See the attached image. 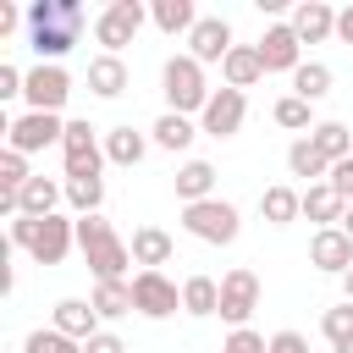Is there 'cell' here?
Segmentation results:
<instances>
[{
	"label": "cell",
	"instance_id": "1",
	"mask_svg": "<svg viewBox=\"0 0 353 353\" xmlns=\"http://www.w3.org/2000/svg\"><path fill=\"white\" fill-rule=\"evenodd\" d=\"M22 17H28V44L39 50V61H55L61 66V55L83 33V6L77 0H33Z\"/></svg>",
	"mask_w": 353,
	"mask_h": 353
},
{
	"label": "cell",
	"instance_id": "2",
	"mask_svg": "<svg viewBox=\"0 0 353 353\" xmlns=\"http://www.w3.org/2000/svg\"><path fill=\"white\" fill-rule=\"evenodd\" d=\"M11 243L33 254V265H61L77 243V221L55 215H11Z\"/></svg>",
	"mask_w": 353,
	"mask_h": 353
},
{
	"label": "cell",
	"instance_id": "3",
	"mask_svg": "<svg viewBox=\"0 0 353 353\" xmlns=\"http://www.w3.org/2000/svg\"><path fill=\"white\" fill-rule=\"evenodd\" d=\"M77 248H83V259H88V270L99 281H127L132 248L116 237V226L105 215H77Z\"/></svg>",
	"mask_w": 353,
	"mask_h": 353
},
{
	"label": "cell",
	"instance_id": "4",
	"mask_svg": "<svg viewBox=\"0 0 353 353\" xmlns=\"http://www.w3.org/2000/svg\"><path fill=\"white\" fill-rule=\"evenodd\" d=\"M160 88H165V105L176 110V116H204V105H210V83H204V66L193 61V55H171L165 66H160Z\"/></svg>",
	"mask_w": 353,
	"mask_h": 353
},
{
	"label": "cell",
	"instance_id": "5",
	"mask_svg": "<svg viewBox=\"0 0 353 353\" xmlns=\"http://www.w3.org/2000/svg\"><path fill=\"white\" fill-rule=\"evenodd\" d=\"M182 226L199 237V243H237V232H243V215H237V204H226V199H204V204H182Z\"/></svg>",
	"mask_w": 353,
	"mask_h": 353
},
{
	"label": "cell",
	"instance_id": "6",
	"mask_svg": "<svg viewBox=\"0 0 353 353\" xmlns=\"http://www.w3.org/2000/svg\"><path fill=\"white\" fill-rule=\"evenodd\" d=\"M143 22H149V6L143 0H110L94 17V39L105 44V55H121V44H132Z\"/></svg>",
	"mask_w": 353,
	"mask_h": 353
},
{
	"label": "cell",
	"instance_id": "7",
	"mask_svg": "<svg viewBox=\"0 0 353 353\" xmlns=\"http://www.w3.org/2000/svg\"><path fill=\"white\" fill-rule=\"evenodd\" d=\"M50 143H66V121H61V116H50V110H28V116L6 121V149H17V154H39V149H50Z\"/></svg>",
	"mask_w": 353,
	"mask_h": 353
},
{
	"label": "cell",
	"instance_id": "8",
	"mask_svg": "<svg viewBox=\"0 0 353 353\" xmlns=\"http://www.w3.org/2000/svg\"><path fill=\"white\" fill-rule=\"evenodd\" d=\"M254 309H259V276H254L248 265L226 270V276H221V320H226L232 331H243Z\"/></svg>",
	"mask_w": 353,
	"mask_h": 353
},
{
	"label": "cell",
	"instance_id": "9",
	"mask_svg": "<svg viewBox=\"0 0 353 353\" xmlns=\"http://www.w3.org/2000/svg\"><path fill=\"white\" fill-rule=\"evenodd\" d=\"M61 154H66V182H72V176H99V165H105L99 127H88V121H66V143H61Z\"/></svg>",
	"mask_w": 353,
	"mask_h": 353
},
{
	"label": "cell",
	"instance_id": "10",
	"mask_svg": "<svg viewBox=\"0 0 353 353\" xmlns=\"http://www.w3.org/2000/svg\"><path fill=\"white\" fill-rule=\"evenodd\" d=\"M66 94H72V77H66V66H55V61H39V66L28 72V88H22L28 110H50V116H61Z\"/></svg>",
	"mask_w": 353,
	"mask_h": 353
},
{
	"label": "cell",
	"instance_id": "11",
	"mask_svg": "<svg viewBox=\"0 0 353 353\" xmlns=\"http://www.w3.org/2000/svg\"><path fill=\"white\" fill-rule=\"evenodd\" d=\"M132 303H138V314L165 320V314H176V309H182V287H176V281H165L160 270H138V276H132Z\"/></svg>",
	"mask_w": 353,
	"mask_h": 353
},
{
	"label": "cell",
	"instance_id": "12",
	"mask_svg": "<svg viewBox=\"0 0 353 353\" xmlns=\"http://www.w3.org/2000/svg\"><path fill=\"white\" fill-rule=\"evenodd\" d=\"M243 116H248L243 88H215L210 105H204V116H199V132H210V138H232V132L243 127Z\"/></svg>",
	"mask_w": 353,
	"mask_h": 353
},
{
	"label": "cell",
	"instance_id": "13",
	"mask_svg": "<svg viewBox=\"0 0 353 353\" xmlns=\"http://www.w3.org/2000/svg\"><path fill=\"white\" fill-rule=\"evenodd\" d=\"M259 61H265V72H298V66H303V39L292 33V22H270V28H265Z\"/></svg>",
	"mask_w": 353,
	"mask_h": 353
},
{
	"label": "cell",
	"instance_id": "14",
	"mask_svg": "<svg viewBox=\"0 0 353 353\" xmlns=\"http://www.w3.org/2000/svg\"><path fill=\"white\" fill-rule=\"evenodd\" d=\"M309 265L325 270V276H347V270H353V237H347L342 226L314 232V243H309Z\"/></svg>",
	"mask_w": 353,
	"mask_h": 353
},
{
	"label": "cell",
	"instance_id": "15",
	"mask_svg": "<svg viewBox=\"0 0 353 353\" xmlns=\"http://www.w3.org/2000/svg\"><path fill=\"white\" fill-rule=\"evenodd\" d=\"M188 55H193L199 66L226 61V55H232V22H226V17H199V28L188 33Z\"/></svg>",
	"mask_w": 353,
	"mask_h": 353
},
{
	"label": "cell",
	"instance_id": "16",
	"mask_svg": "<svg viewBox=\"0 0 353 353\" xmlns=\"http://www.w3.org/2000/svg\"><path fill=\"white\" fill-rule=\"evenodd\" d=\"M292 33L303 39V44H320V39H331L336 33V11L325 6V0H303V6H292Z\"/></svg>",
	"mask_w": 353,
	"mask_h": 353
},
{
	"label": "cell",
	"instance_id": "17",
	"mask_svg": "<svg viewBox=\"0 0 353 353\" xmlns=\"http://www.w3.org/2000/svg\"><path fill=\"white\" fill-rule=\"evenodd\" d=\"M50 325H55V331H66L72 342H88V336H99V309H94V303H83V298H61Z\"/></svg>",
	"mask_w": 353,
	"mask_h": 353
},
{
	"label": "cell",
	"instance_id": "18",
	"mask_svg": "<svg viewBox=\"0 0 353 353\" xmlns=\"http://www.w3.org/2000/svg\"><path fill=\"white\" fill-rule=\"evenodd\" d=\"M221 77H226V88H254V83L265 77L259 44H232V55L221 61Z\"/></svg>",
	"mask_w": 353,
	"mask_h": 353
},
{
	"label": "cell",
	"instance_id": "19",
	"mask_svg": "<svg viewBox=\"0 0 353 353\" xmlns=\"http://www.w3.org/2000/svg\"><path fill=\"white\" fill-rule=\"evenodd\" d=\"M132 265H143V270H160V265H171V232H160V226H138L132 232Z\"/></svg>",
	"mask_w": 353,
	"mask_h": 353
},
{
	"label": "cell",
	"instance_id": "20",
	"mask_svg": "<svg viewBox=\"0 0 353 353\" xmlns=\"http://www.w3.org/2000/svg\"><path fill=\"white\" fill-rule=\"evenodd\" d=\"M61 199H66V182H55V176H33V182L17 193V215H55Z\"/></svg>",
	"mask_w": 353,
	"mask_h": 353
},
{
	"label": "cell",
	"instance_id": "21",
	"mask_svg": "<svg viewBox=\"0 0 353 353\" xmlns=\"http://www.w3.org/2000/svg\"><path fill=\"white\" fill-rule=\"evenodd\" d=\"M88 88H94L99 99L127 94V61H121V55H94V61H88Z\"/></svg>",
	"mask_w": 353,
	"mask_h": 353
},
{
	"label": "cell",
	"instance_id": "22",
	"mask_svg": "<svg viewBox=\"0 0 353 353\" xmlns=\"http://www.w3.org/2000/svg\"><path fill=\"white\" fill-rule=\"evenodd\" d=\"M176 199H182V204L215 199V165H210V160H188V165L176 171Z\"/></svg>",
	"mask_w": 353,
	"mask_h": 353
},
{
	"label": "cell",
	"instance_id": "23",
	"mask_svg": "<svg viewBox=\"0 0 353 353\" xmlns=\"http://www.w3.org/2000/svg\"><path fill=\"white\" fill-rule=\"evenodd\" d=\"M342 210H347V199H342L331 182L303 188V215H309V221H320V232H325V226H336V221H342Z\"/></svg>",
	"mask_w": 353,
	"mask_h": 353
},
{
	"label": "cell",
	"instance_id": "24",
	"mask_svg": "<svg viewBox=\"0 0 353 353\" xmlns=\"http://www.w3.org/2000/svg\"><path fill=\"white\" fill-rule=\"evenodd\" d=\"M182 314H193V320L221 314V281L215 276H188L182 281Z\"/></svg>",
	"mask_w": 353,
	"mask_h": 353
},
{
	"label": "cell",
	"instance_id": "25",
	"mask_svg": "<svg viewBox=\"0 0 353 353\" xmlns=\"http://www.w3.org/2000/svg\"><path fill=\"white\" fill-rule=\"evenodd\" d=\"M259 215H265L270 226H292V221L303 215V193H292V188H281V182H276V188H265V193H259Z\"/></svg>",
	"mask_w": 353,
	"mask_h": 353
},
{
	"label": "cell",
	"instance_id": "26",
	"mask_svg": "<svg viewBox=\"0 0 353 353\" xmlns=\"http://www.w3.org/2000/svg\"><path fill=\"white\" fill-rule=\"evenodd\" d=\"M149 22L160 33H193L199 28V11H193V0H154L149 6Z\"/></svg>",
	"mask_w": 353,
	"mask_h": 353
},
{
	"label": "cell",
	"instance_id": "27",
	"mask_svg": "<svg viewBox=\"0 0 353 353\" xmlns=\"http://www.w3.org/2000/svg\"><path fill=\"white\" fill-rule=\"evenodd\" d=\"M149 138L160 143V149H171V154H182L193 138H199V127H193V116H176V110H165L154 127H149Z\"/></svg>",
	"mask_w": 353,
	"mask_h": 353
},
{
	"label": "cell",
	"instance_id": "28",
	"mask_svg": "<svg viewBox=\"0 0 353 353\" xmlns=\"http://www.w3.org/2000/svg\"><path fill=\"white\" fill-rule=\"evenodd\" d=\"M143 149H149V138H143L138 127H110V132H105V160H110V165H138Z\"/></svg>",
	"mask_w": 353,
	"mask_h": 353
},
{
	"label": "cell",
	"instance_id": "29",
	"mask_svg": "<svg viewBox=\"0 0 353 353\" xmlns=\"http://www.w3.org/2000/svg\"><path fill=\"white\" fill-rule=\"evenodd\" d=\"M287 171H292V176H303V182L314 188V182H325V176H331V160H325L309 138H298V143L287 149Z\"/></svg>",
	"mask_w": 353,
	"mask_h": 353
},
{
	"label": "cell",
	"instance_id": "30",
	"mask_svg": "<svg viewBox=\"0 0 353 353\" xmlns=\"http://www.w3.org/2000/svg\"><path fill=\"white\" fill-rule=\"evenodd\" d=\"M88 303L99 309V320H121V314L138 309V303H132V281H99Z\"/></svg>",
	"mask_w": 353,
	"mask_h": 353
},
{
	"label": "cell",
	"instance_id": "31",
	"mask_svg": "<svg viewBox=\"0 0 353 353\" xmlns=\"http://www.w3.org/2000/svg\"><path fill=\"white\" fill-rule=\"evenodd\" d=\"M309 143H314V149H320V154H325L331 165L353 154V132H347L342 121H314V132H309Z\"/></svg>",
	"mask_w": 353,
	"mask_h": 353
},
{
	"label": "cell",
	"instance_id": "32",
	"mask_svg": "<svg viewBox=\"0 0 353 353\" xmlns=\"http://www.w3.org/2000/svg\"><path fill=\"white\" fill-rule=\"evenodd\" d=\"M320 331H325L331 353H353V303L342 298L336 309H325V314H320Z\"/></svg>",
	"mask_w": 353,
	"mask_h": 353
},
{
	"label": "cell",
	"instance_id": "33",
	"mask_svg": "<svg viewBox=\"0 0 353 353\" xmlns=\"http://www.w3.org/2000/svg\"><path fill=\"white\" fill-rule=\"evenodd\" d=\"M292 94L309 99V105L325 99V94H331V66H325V61H303V66L292 72Z\"/></svg>",
	"mask_w": 353,
	"mask_h": 353
},
{
	"label": "cell",
	"instance_id": "34",
	"mask_svg": "<svg viewBox=\"0 0 353 353\" xmlns=\"http://www.w3.org/2000/svg\"><path fill=\"white\" fill-rule=\"evenodd\" d=\"M66 204H72L77 215H99V204H105V176H72V182H66Z\"/></svg>",
	"mask_w": 353,
	"mask_h": 353
},
{
	"label": "cell",
	"instance_id": "35",
	"mask_svg": "<svg viewBox=\"0 0 353 353\" xmlns=\"http://www.w3.org/2000/svg\"><path fill=\"white\" fill-rule=\"evenodd\" d=\"M270 116H276V127H287V132H314V116H309V99H298V94H281Z\"/></svg>",
	"mask_w": 353,
	"mask_h": 353
},
{
	"label": "cell",
	"instance_id": "36",
	"mask_svg": "<svg viewBox=\"0 0 353 353\" xmlns=\"http://www.w3.org/2000/svg\"><path fill=\"white\" fill-rule=\"evenodd\" d=\"M22 353H83V342H72V336H66V331H55V325H50V331L39 325V331L22 342Z\"/></svg>",
	"mask_w": 353,
	"mask_h": 353
},
{
	"label": "cell",
	"instance_id": "37",
	"mask_svg": "<svg viewBox=\"0 0 353 353\" xmlns=\"http://www.w3.org/2000/svg\"><path fill=\"white\" fill-rule=\"evenodd\" d=\"M265 347H270V342H265L259 331H248V325H243V331H232V336L221 342V353H265Z\"/></svg>",
	"mask_w": 353,
	"mask_h": 353
},
{
	"label": "cell",
	"instance_id": "38",
	"mask_svg": "<svg viewBox=\"0 0 353 353\" xmlns=\"http://www.w3.org/2000/svg\"><path fill=\"white\" fill-rule=\"evenodd\" d=\"M28 88V72H17L11 61H0V99H17Z\"/></svg>",
	"mask_w": 353,
	"mask_h": 353
},
{
	"label": "cell",
	"instance_id": "39",
	"mask_svg": "<svg viewBox=\"0 0 353 353\" xmlns=\"http://www.w3.org/2000/svg\"><path fill=\"white\" fill-rule=\"evenodd\" d=\"M325 182H331V188H336V193H342V199H347V204H353V154H347V160H336V165H331V176H325Z\"/></svg>",
	"mask_w": 353,
	"mask_h": 353
},
{
	"label": "cell",
	"instance_id": "40",
	"mask_svg": "<svg viewBox=\"0 0 353 353\" xmlns=\"http://www.w3.org/2000/svg\"><path fill=\"white\" fill-rule=\"evenodd\" d=\"M83 353H127V342H121L116 331H99V336H88V342H83Z\"/></svg>",
	"mask_w": 353,
	"mask_h": 353
},
{
	"label": "cell",
	"instance_id": "41",
	"mask_svg": "<svg viewBox=\"0 0 353 353\" xmlns=\"http://www.w3.org/2000/svg\"><path fill=\"white\" fill-rule=\"evenodd\" d=\"M265 353H309V342H303V336H298V331H276V336H270V347H265Z\"/></svg>",
	"mask_w": 353,
	"mask_h": 353
},
{
	"label": "cell",
	"instance_id": "42",
	"mask_svg": "<svg viewBox=\"0 0 353 353\" xmlns=\"http://www.w3.org/2000/svg\"><path fill=\"white\" fill-rule=\"evenodd\" d=\"M336 39H342V44H353V6H342V11H336Z\"/></svg>",
	"mask_w": 353,
	"mask_h": 353
},
{
	"label": "cell",
	"instance_id": "43",
	"mask_svg": "<svg viewBox=\"0 0 353 353\" xmlns=\"http://www.w3.org/2000/svg\"><path fill=\"white\" fill-rule=\"evenodd\" d=\"M11 28H17V6H6V0H0V39H6Z\"/></svg>",
	"mask_w": 353,
	"mask_h": 353
},
{
	"label": "cell",
	"instance_id": "44",
	"mask_svg": "<svg viewBox=\"0 0 353 353\" xmlns=\"http://www.w3.org/2000/svg\"><path fill=\"white\" fill-rule=\"evenodd\" d=\"M336 226H342V232H347V237H353V204H347V210H342V221H336Z\"/></svg>",
	"mask_w": 353,
	"mask_h": 353
},
{
	"label": "cell",
	"instance_id": "45",
	"mask_svg": "<svg viewBox=\"0 0 353 353\" xmlns=\"http://www.w3.org/2000/svg\"><path fill=\"white\" fill-rule=\"evenodd\" d=\"M342 292H347V303H353V270H347V276H342Z\"/></svg>",
	"mask_w": 353,
	"mask_h": 353
}]
</instances>
